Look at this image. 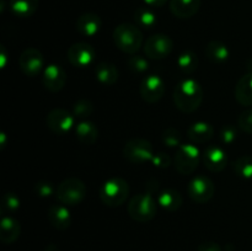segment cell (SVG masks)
Wrapping results in <instances>:
<instances>
[{
  "label": "cell",
  "mask_w": 252,
  "mask_h": 251,
  "mask_svg": "<svg viewBox=\"0 0 252 251\" xmlns=\"http://www.w3.org/2000/svg\"><path fill=\"white\" fill-rule=\"evenodd\" d=\"M203 101V89L194 79H184L174 90V103L177 110L184 113H192L198 110Z\"/></svg>",
  "instance_id": "1"
},
{
  "label": "cell",
  "mask_w": 252,
  "mask_h": 251,
  "mask_svg": "<svg viewBox=\"0 0 252 251\" xmlns=\"http://www.w3.org/2000/svg\"><path fill=\"white\" fill-rule=\"evenodd\" d=\"M113 42L120 51L135 54L143 44V33L137 25L123 22L113 30Z\"/></svg>",
  "instance_id": "2"
},
{
  "label": "cell",
  "mask_w": 252,
  "mask_h": 251,
  "mask_svg": "<svg viewBox=\"0 0 252 251\" xmlns=\"http://www.w3.org/2000/svg\"><path fill=\"white\" fill-rule=\"evenodd\" d=\"M129 194V185L122 177H111L98 189L100 199L108 207H118L126 202Z\"/></svg>",
  "instance_id": "3"
},
{
  "label": "cell",
  "mask_w": 252,
  "mask_h": 251,
  "mask_svg": "<svg viewBox=\"0 0 252 251\" xmlns=\"http://www.w3.org/2000/svg\"><path fill=\"white\" fill-rule=\"evenodd\" d=\"M86 196V186L78 177H68L63 180L56 188V198L59 203L66 207H75L84 201Z\"/></svg>",
  "instance_id": "4"
},
{
  "label": "cell",
  "mask_w": 252,
  "mask_h": 251,
  "mask_svg": "<svg viewBox=\"0 0 252 251\" xmlns=\"http://www.w3.org/2000/svg\"><path fill=\"white\" fill-rule=\"evenodd\" d=\"M158 201L150 193L135 194L128 203V214L135 221L145 223L157 216Z\"/></svg>",
  "instance_id": "5"
},
{
  "label": "cell",
  "mask_w": 252,
  "mask_h": 251,
  "mask_svg": "<svg viewBox=\"0 0 252 251\" xmlns=\"http://www.w3.org/2000/svg\"><path fill=\"white\" fill-rule=\"evenodd\" d=\"M123 155L129 162L135 165H144L152 161L154 157V149L152 143L143 138H132L126 143L123 148Z\"/></svg>",
  "instance_id": "6"
},
{
  "label": "cell",
  "mask_w": 252,
  "mask_h": 251,
  "mask_svg": "<svg viewBox=\"0 0 252 251\" xmlns=\"http://www.w3.org/2000/svg\"><path fill=\"white\" fill-rule=\"evenodd\" d=\"M201 159L199 149L193 144H181L176 150L174 157V165L177 171L182 175H191L197 169Z\"/></svg>",
  "instance_id": "7"
},
{
  "label": "cell",
  "mask_w": 252,
  "mask_h": 251,
  "mask_svg": "<svg viewBox=\"0 0 252 251\" xmlns=\"http://www.w3.org/2000/svg\"><path fill=\"white\" fill-rule=\"evenodd\" d=\"M216 192L214 182L204 175L194 176L187 185V193L192 201L197 203H207L211 201Z\"/></svg>",
  "instance_id": "8"
},
{
  "label": "cell",
  "mask_w": 252,
  "mask_h": 251,
  "mask_svg": "<svg viewBox=\"0 0 252 251\" xmlns=\"http://www.w3.org/2000/svg\"><path fill=\"white\" fill-rule=\"evenodd\" d=\"M144 54L150 59H164L171 54L174 49V42L167 34L157 33L150 36L145 41Z\"/></svg>",
  "instance_id": "9"
},
{
  "label": "cell",
  "mask_w": 252,
  "mask_h": 251,
  "mask_svg": "<svg viewBox=\"0 0 252 251\" xmlns=\"http://www.w3.org/2000/svg\"><path fill=\"white\" fill-rule=\"evenodd\" d=\"M19 66L30 78H36L44 70L43 54L37 48H26L19 57Z\"/></svg>",
  "instance_id": "10"
},
{
  "label": "cell",
  "mask_w": 252,
  "mask_h": 251,
  "mask_svg": "<svg viewBox=\"0 0 252 251\" xmlns=\"http://www.w3.org/2000/svg\"><path fill=\"white\" fill-rule=\"evenodd\" d=\"M47 126L57 135H65L74 128V116L64 108H53L47 115Z\"/></svg>",
  "instance_id": "11"
},
{
  "label": "cell",
  "mask_w": 252,
  "mask_h": 251,
  "mask_svg": "<svg viewBox=\"0 0 252 251\" xmlns=\"http://www.w3.org/2000/svg\"><path fill=\"white\" fill-rule=\"evenodd\" d=\"M165 84L160 76L148 75L142 80L139 85L140 97L148 103H155L160 101L164 96Z\"/></svg>",
  "instance_id": "12"
},
{
  "label": "cell",
  "mask_w": 252,
  "mask_h": 251,
  "mask_svg": "<svg viewBox=\"0 0 252 251\" xmlns=\"http://www.w3.org/2000/svg\"><path fill=\"white\" fill-rule=\"evenodd\" d=\"M95 49L91 44L78 42L68 49V61L76 68H88L95 61Z\"/></svg>",
  "instance_id": "13"
},
{
  "label": "cell",
  "mask_w": 252,
  "mask_h": 251,
  "mask_svg": "<svg viewBox=\"0 0 252 251\" xmlns=\"http://www.w3.org/2000/svg\"><path fill=\"white\" fill-rule=\"evenodd\" d=\"M42 81L47 90L52 93H58L65 86L66 73L63 68L57 64H49L42 73Z\"/></svg>",
  "instance_id": "14"
},
{
  "label": "cell",
  "mask_w": 252,
  "mask_h": 251,
  "mask_svg": "<svg viewBox=\"0 0 252 251\" xmlns=\"http://www.w3.org/2000/svg\"><path fill=\"white\" fill-rule=\"evenodd\" d=\"M202 157H203L206 167L212 172L223 171L228 164V157H226L225 150L219 145H209L204 150Z\"/></svg>",
  "instance_id": "15"
},
{
  "label": "cell",
  "mask_w": 252,
  "mask_h": 251,
  "mask_svg": "<svg viewBox=\"0 0 252 251\" xmlns=\"http://www.w3.org/2000/svg\"><path fill=\"white\" fill-rule=\"evenodd\" d=\"M101 26H102V21L101 17L97 14L94 12H85V14L80 15L76 20V31L85 37H94L100 32Z\"/></svg>",
  "instance_id": "16"
},
{
  "label": "cell",
  "mask_w": 252,
  "mask_h": 251,
  "mask_svg": "<svg viewBox=\"0 0 252 251\" xmlns=\"http://www.w3.org/2000/svg\"><path fill=\"white\" fill-rule=\"evenodd\" d=\"M48 220L57 230H65L71 224V214L65 204H52L48 209Z\"/></svg>",
  "instance_id": "17"
},
{
  "label": "cell",
  "mask_w": 252,
  "mask_h": 251,
  "mask_svg": "<svg viewBox=\"0 0 252 251\" xmlns=\"http://www.w3.org/2000/svg\"><path fill=\"white\" fill-rule=\"evenodd\" d=\"M201 0H171L170 10L179 19H189L199 11Z\"/></svg>",
  "instance_id": "18"
},
{
  "label": "cell",
  "mask_w": 252,
  "mask_h": 251,
  "mask_svg": "<svg viewBox=\"0 0 252 251\" xmlns=\"http://www.w3.org/2000/svg\"><path fill=\"white\" fill-rule=\"evenodd\" d=\"M21 234V225L15 218L4 216L0 223V240L5 244H12Z\"/></svg>",
  "instance_id": "19"
},
{
  "label": "cell",
  "mask_w": 252,
  "mask_h": 251,
  "mask_svg": "<svg viewBox=\"0 0 252 251\" xmlns=\"http://www.w3.org/2000/svg\"><path fill=\"white\" fill-rule=\"evenodd\" d=\"M213 126L207 122H203V121L193 123L187 129V137L193 143H198V144H203V143L208 142V140H211L213 138Z\"/></svg>",
  "instance_id": "20"
},
{
  "label": "cell",
  "mask_w": 252,
  "mask_h": 251,
  "mask_svg": "<svg viewBox=\"0 0 252 251\" xmlns=\"http://www.w3.org/2000/svg\"><path fill=\"white\" fill-rule=\"evenodd\" d=\"M157 201L159 207H161L165 211L175 212L182 206L184 198H182L181 193L176 189L165 188L161 192H159Z\"/></svg>",
  "instance_id": "21"
},
{
  "label": "cell",
  "mask_w": 252,
  "mask_h": 251,
  "mask_svg": "<svg viewBox=\"0 0 252 251\" xmlns=\"http://www.w3.org/2000/svg\"><path fill=\"white\" fill-rule=\"evenodd\" d=\"M75 134L80 143L85 145H93L98 138V128L91 121H80L75 126Z\"/></svg>",
  "instance_id": "22"
},
{
  "label": "cell",
  "mask_w": 252,
  "mask_h": 251,
  "mask_svg": "<svg viewBox=\"0 0 252 251\" xmlns=\"http://www.w3.org/2000/svg\"><path fill=\"white\" fill-rule=\"evenodd\" d=\"M235 98L241 106H252V73L239 79L235 86Z\"/></svg>",
  "instance_id": "23"
},
{
  "label": "cell",
  "mask_w": 252,
  "mask_h": 251,
  "mask_svg": "<svg viewBox=\"0 0 252 251\" xmlns=\"http://www.w3.org/2000/svg\"><path fill=\"white\" fill-rule=\"evenodd\" d=\"M95 75L96 79L106 86L113 85L118 80L117 68L115 66V64L108 63V62H101L100 64H97L95 69Z\"/></svg>",
  "instance_id": "24"
},
{
  "label": "cell",
  "mask_w": 252,
  "mask_h": 251,
  "mask_svg": "<svg viewBox=\"0 0 252 251\" xmlns=\"http://www.w3.org/2000/svg\"><path fill=\"white\" fill-rule=\"evenodd\" d=\"M206 56L213 63L220 64L228 61L230 52H229L228 46L223 42L211 41L206 47Z\"/></svg>",
  "instance_id": "25"
},
{
  "label": "cell",
  "mask_w": 252,
  "mask_h": 251,
  "mask_svg": "<svg viewBox=\"0 0 252 251\" xmlns=\"http://www.w3.org/2000/svg\"><path fill=\"white\" fill-rule=\"evenodd\" d=\"M39 5V0H10V10L17 17L32 16L37 11Z\"/></svg>",
  "instance_id": "26"
},
{
  "label": "cell",
  "mask_w": 252,
  "mask_h": 251,
  "mask_svg": "<svg viewBox=\"0 0 252 251\" xmlns=\"http://www.w3.org/2000/svg\"><path fill=\"white\" fill-rule=\"evenodd\" d=\"M177 65L184 74H192L198 68V57L192 51H184L177 57Z\"/></svg>",
  "instance_id": "27"
},
{
  "label": "cell",
  "mask_w": 252,
  "mask_h": 251,
  "mask_svg": "<svg viewBox=\"0 0 252 251\" xmlns=\"http://www.w3.org/2000/svg\"><path fill=\"white\" fill-rule=\"evenodd\" d=\"M234 171L243 179H252V155H243L234 161Z\"/></svg>",
  "instance_id": "28"
},
{
  "label": "cell",
  "mask_w": 252,
  "mask_h": 251,
  "mask_svg": "<svg viewBox=\"0 0 252 251\" xmlns=\"http://www.w3.org/2000/svg\"><path fill=\"white\" fill-rule=\"evenodd\" d=\"M134 19L139 26L144 29H153L157 25L158 17L154 12L148 7H140L134 12Z\"/></svg>",
  "instance_id": "29"
},
{
  "label": "cell",
  "mask_w": 252,
  "mask_h": 251,
  "mask_svg": "<svg viewBox=\"0 0 252 251\" xmlns=\"http://www.w3.org/2000/svg\"><path fill=\"white\" fill-rule=\"evenodd\" d=\"M94 112V105L89 100H79L73 106V116L81 121H85Z\"/></svg>",
  "instance_id": "30"
},
{
  "label": "cell",
  "mask_w": 252,
  "mask_h": 251,
  "mask_svg": "<svg viewBox=\"0 0 252 251\" xmlns=\"http://www.w3.org/2000/svg\"><path fill=\"white\" fill-rule=\"evenodd\" d=\"M161 139L162 143L169 148H179L181 145V133L176 128L170 127L164 130Z\"/></svg>",
  "instance_id": "31"
},
{
  "label": "cell",
  "mask_w": 252,
  "mask_h": 251,
  "mask_svg": "<svg viewBox=\"0 0 252 251\" xmlns=\"http://www.w3.org/2000/svg\"><path fill=\"white\" fill-rule=\"evenodd\" d=\"M128 68L135 74H143L149 69V62L143 56H134L133 54L127 62Z\"/></svg>",
  "instance_id": "32"
},
{
  "label": "cell",
  "mask_w": 252,
  "mask_h": 251,
  "mask_svg": "<svg viewBox=\"0 0 252 251\" xmlns=\"http://www.w3.org/2000/svg\"><path fill=\"white\" fill-rule=\"evenodd\" d=\"M219 139L223 144L230 145L238 139V129L233 125H226L219 130Z\"/></svg>",
  "instance_id": "33"
},
{
  "label": "cell",
  "mask_w": 252,
  "mask_h": 251,
  "mask_svg": "<svg viewBox=\"0 0 252 251\" xmlns=\"http://www.w3.org/2000/svg\"><path fill=\"white\" fill-rule=\"evenodd\" d=\"M21 206V201H20L19 197L15 193H6L2 197L1 202V211L2 212H9V213H12V212H16L17 209Z\"/></svg>",
  "instance_id": "34"
},
{
  "label": "cell",
  "mask_w": 252,
  "mask_h": 251,
  "mask_svg": "<svg viewBox=\"0 0 252 251\" xmlns=\"http://www.w3.org/2000/svg\"><path fill=\"white\" fill-rule=\"evenodd\" d=\"M239 128L248 134L252 135V110H246L239 116Z\"/></svg>",
  "instance_id": "35"
},
{
  "label": "cell",
  "mask_w": 252,
  "mask_h": 251,
  "mask_svg": "<svg viewBox=\"0 0 252 251\" xmlns=\"http://www.w3.org/2000/svg\"><path fill=\"white\" fill-rule=\"evenodd\" d=\"M150 162H152L155 167H158V169H166V167H169L170 165H171L172 160L166 153L160 152L158 153V154H154V157H153L152 161Z\"/></svg>",
  "instance_id": "36"
},
{
  "label": "cell",
  "mask_w": 252,
  "mask_h": 251,
  "mask_svg": "<svg viewBox=\"0 0 252 251\" xmlns=\"http://www.w3.org/2000/svg\"><path fill=\"white\" fill-rule=\"evenodd\" d=\"M34 191L39 197H49L52 194H56V188L53 187V185L47 181H41L36 184Z\"/></svg>",
  "instance_id": "37"
},
{
  "label": "cell",
  "mask_w": 252,
  "mask_h": 251,
  "mask_svg": "<svg viewBox=\"0 0 252 251\" xmlns=\"http://www.w3.org/2000/svg\"><path fill=\"white\" fill-rule=\"evenodd\" d=\"M197 251H223L219 244L214 241H204L197 248Z\"/></svg>",
  "instance_id": "38"
},
{
  "label": "cell",
  "mask_w": 252,
  "mask_h": 251,
  "mask_svg": "<svg viewBox=\"0 0 252 251\" xmlns=\"http://www.w3.org/2000/svg\"><path fill=\"white\" fill-rule=\"evenodd\" d=\"M144 2L148 5V6L161 7L166 4L167 0H144Z\"/></svg>",
  "instance_id": "39"
},
{
  "label": "cell",
  "mask_w": 252,
  "mask_h": 251,
  "mask_svg": "<svg viewBox=\"0 0 252 251\" xmlns=\"http://www.w3.org/2000/svg\"><path fill=\"white\" fill-rule=\"evenodd\" d=\"M44 251H59V248L56 244H49V245L44 249Z\"/></svg>",
  "instance_id": "40"
},
{
  "label": "cell",
  "mask_w": 252,
  "mask_h": 251,
  "mask_svg": "<svg viewBox=\"0 0 252 251\" xmlns=\"http://www.w3.org/2000/svg\"><path fill=\"white\" fill-rule=\"evenodd\" d=\"M249 70H250V73H252V61L250 62V64H249Z\"/></svg>",
  "instance_id": "41"
}]
</instances>
